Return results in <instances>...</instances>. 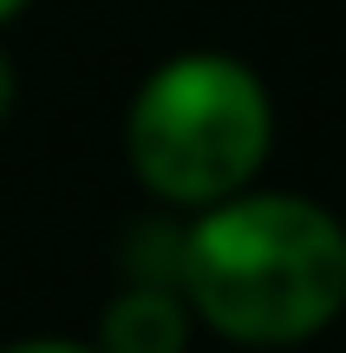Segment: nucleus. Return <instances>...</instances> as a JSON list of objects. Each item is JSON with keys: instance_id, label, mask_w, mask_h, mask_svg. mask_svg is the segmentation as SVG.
Wrapping results in <instances>:
<instances>
[{"instance_id": "1", "label": "nucleus", "mask_w": 346, "mask_h": 353, "mask_svg": "<svg viewBox=\"0 0 346 353\" xmlns=\"http://www.w3.org/2000/svg\"><path fill=\"white\" fill-rule=\"evenodd\" d=\"M177 288L229 347H307L346 314V223L301 190H235L177 229Z\"/></svg>"}, {"instance_id": "2", "label": "nucleus", "mask_w": 346, "mask_h": 353, "mask_svg": "<svg viewBox=\"0 0 346 353\" xmlns=\"http://www.w3.org/2000/svg\"><path fill=\"white\" fill-rule=\"evenodd\" d=\"M274 151V99L261 72L235 52L196 46L151 65L125 112L131 176L164 210H209V203L255 190Z\"/></svg>"}, {"instance_id": "3", "label": "nucleus", "mask_w": 346, "mask_h": 353, "mask_svg": "<svg viewBox=\"0 0 346 353\" xmlns=\"http://www.w3.org/2000/svg\"><path fill=\"white\" fill-rule=\"evenodd\" d=\"M190 327L196 314L177 281H131L98 314V353H183Z\"/></svg>"}, {"instance_id": "4", "label": "nucleus", "mask_w": 346, "mask_h": 353, "mask_svg": "<svg viewBox=\"0 0 346 353\" xmlns=\"http://www.w3.org/2000/svg\"><path fill=\"white\" fill-rule=\"evenodd\" d=\"M0 353H98V341H65V334H33V341H7Z\"/></svg>"}, {"instance_id": "5", "label": "nucleus", "mask_w": 346, "mask_h": 353, "mask_svg": "<svg viewBox=\"0 0 346 353\" xmlns=\"http://www.w3.org/2000/svg\"><path fill=\"white\" fill-rule=\"evenodd\" d=\"M13 99H20V79H13V59L0 52V125L13 118Z\"/></svg>"}, {"instance_id": "6", "label": "nucleus", "mask_w": 346, "mask_h": 353, "mask_svg": "<svg viewBox=\"0 0 346 353\" xmlns=\"http://www.w3.org/2000/svg\"><path fill=\"white\" fill-rule=\"evenodd\" d=\"M26 7H33V0H0V26H7V20H20Z\"/></svg>"}]
</instances>
